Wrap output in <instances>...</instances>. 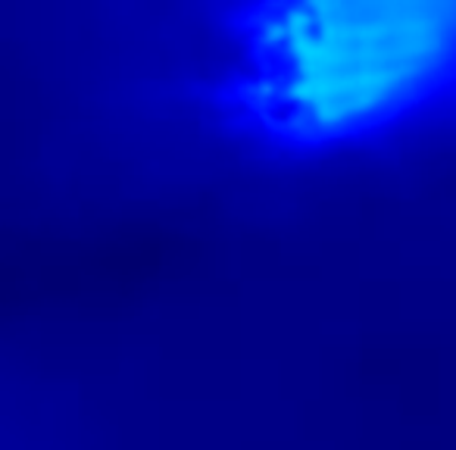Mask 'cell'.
<instances>
[{
  "label": "cell",
  "instance_id": "1",
  "mask_svg": "<svg viewBox=\"0 0 456 450\" xmlns=\"http://www.w3.org/2000/svg\"><path fill=\"white\" fill-rule=\"evenodd\" d=\"M244 113L294 144L356 138L456 78V4H313L238 29Z\"/></svg>",
  "mask_w": 456,
  "mask_h": 450
}]
</instances>
